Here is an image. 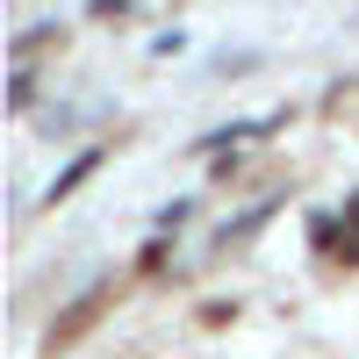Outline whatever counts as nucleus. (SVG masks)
Wrapping results in <instances>:
<instances>
[{
	"instance_id": "f257e3e1",
	"label": "nucleus",
	"mask_w": 359,
	"mask_h": 359,
	"mask_svg": "<svg viewBox=\"0 0 359 359\" xmlns=\"http://www.w3.org/2000/svg\"><path fill=\"white\" fill-rule=\"evenodd\" d=\"M108 165V144H86V151L72 158V165H57V180H50V187H43V208H57V201H72L79 187H86V180H94Z\"/></svg>"
},
{
	"instance_id": "f03ea898",
	"label": "nucleus",
	"mask_w": 359,
	"mask_h": 359,
	"mask_svg": "<svg viewBox=\"0 0 359 359\" xmlns=\"http://www.w3.org/2000/svg\"><path fill=\"white\" fill-rule=\"evenodd\" d=\"M101 309H108V280H101V287H86L79 302H72V316H65V323H50V338H43V345H50V352H65L79 331H94V323H101Z\"/></svg>"
},
{
	"instance_id": "7ed1b4c3",
	"label": "nucleus",
	"mask_w": 359,
	"mask_h": 359,
	"mask_svg": "<svg viewBox=\"0 0 359 359\" xmlns=\"http://www.w3.org/2000/svg\"><path fill=\"white\" fill-rule=\"evenodd\" d=\"M86 15H94V22H130L137 0H86Z\"/></svg>"
},
{
	"instance_id": "20e7f679",
	"label": "nucleus",
	"mask_w": 359,
	"mask_h": 359,
	"mask_svg": "<svg viewBox=\"0 0 359 359\" xmlns=\"http://www.w3.org/2000/svg\"><path fill=\"white\" fill-rule=\"evenodd\" d=\"M29 101H36V72H15V86H8V108H15V115H22V108H29Z\"/></svg>"
},
{
	"instance_id": "39448f33",
	"label": "nucleus",
	"mask_w": 359,
	"mask_h": 359,
	"mask_svg": "<svg viewBox=\"0 0 359 359\" xmlns=\"http://www.w3.org/2000/svg\"><path fill=\"white\" fill-rule=\"evenodd\" d=\"M165 259H172V245H165V230H158V237H151V245H144V259H137V266H144V273H158V266H165Z\"/></svg>"
},
{
	"instance_id": "423d86ee",
	"label": "nucleus",
	"mask_w": 359,
	"mask_h": 359,
	"mask_svg": "<svg viewBox=\"0 0 359 359\" xmlns=\"http://www.w3.org/2000/svg\"><path fill=\"white\" fill-rule=\"evenodd\" d=\"M187 216H194V201H165V208H158V230H180Z\"/></svg>"
},
{
	"instance_id": "0eeeda50",
	"label": "nucleus",
	"mask_w": 359,
	"mask_h": 359,
	"mask_svg": "<svg viewBox=\"0 0 359 359\" xmlns=\"http://www.w3.org/2000/svg\"><path fill=\"white\" fill-rule=\"evenodd\" d=\"M230 316H237V302H208V309H201V323H208V331H223Z\"/></svg>"
},
{
	"instance_id": "6e6552de",
	"label": "nucleus",
	"mask_w": 359,
	"mask_h": 359,
	"mask_svg": "<svg viewBox=\"0 0 359 359\" xmlns=\"http://www.w3.org/2000/svg\"><path fill=\"white\" fill-rule=\"evenodd\" d=\"M338 216H345V230H359V194H352V201L338 208Z\"/></svg>"
}]
</instances>
